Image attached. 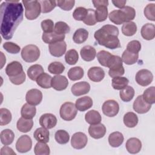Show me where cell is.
<instances>
[{
  "mask_svg": "<svg viewBox=\"0 0 155 155\" xmlns=\"http://www.w3.org/2000/svg\"><path fill=\"white\" fill-rule=\"evenodd\" d=\"M0 13L1 36L6 40L10 39L23 19V5L18 1L7 0L1 4Z\"/></svg>",
  "mask_w": 155,
  "mask_h": 155,
  "instance_id": "obj_1",
  "label": "cell"
},
{
  "mask_svg": "<svg viewBox=\"0 0 155 155\" xmlns=\"http://www.w3.org/2000/svg\"><path fill=\"white\" fill-rule=\"evenodd\" d=\"M118 35L119 29L116 26L107 24L96 30L94 37L100 45L114 50L121 47Z\"/></svg>",
  "mask_w": 155,
  "mask_h": 155,
  "instance_id": "obj_2",
  "label": "cell"
},
{
  "mask_svg": "<svg viewBox=\"0 0 155 155\" xmlns=\"http://www.w3.org/2000/svg\"><path fill=\"white\" fill-rule=\"evenodd\" d=\"M107 67L110 69L108 74L111 78L122 76L125 73L122 60L119 56L112 55L108 62Z\"/></svg>",
  "mask_w": 155,
  "mask_h": 155,
  "instance_id": "obj_3",
  "label": "cell"
},
{
  "mask_svg": "<svg viewBox=\"0 0 155 155\" xmlns=\"http://www.w3.org/2000/svg\"><path fill=\"white\" fill-rule=\"evenodd\" d=\"M25 7V16L28 20L36 19L41 12V7L39 1H22Z\"/></svg>",
  "mask_w": 155,
  "mask_h": 155,
  "instance_id": "obj_4",
  "label": "cell"
},
{
  "mask_svg": "<svg viewBox=\"0 0 155 155\" xmlns=\"http://www.w3.org/2000/svg\"><path fill=\"white\" fill-rule=\"evenodd\" d=\"M39 56L40 50L36 45H27L21 50V57L27 62H34L39 59Z\"/></svg>",
  "mask_w": 155,
  "mask_h": 155,
  "instance_id": "obj_5",
  "label": "cell"
},
{
  "mask_svg": "<svg viewBox=\"0 0 155 155\" xmlns=\"http://www.w3.org/2000/svg\"><path fill=\"white\" fill-rule=\"evenodd\" d=\"M78 113V110L75 105L71 102H66L64 103L59 110L61 117L66 121L72 120L75 118Z\"/></svg>",
  "mask_w": 155,
  "mask_h": 155,
  "instance_id": "obj_6",
  "label": "cell"
},
{
  "mask_svg": "<svg viewBox=\"0 0 155 155\" xmlns=\"http://www.w3.org/2000/svg\"><path fill=\"white\" fill-rule=\"evenodd\" d=\"M135 79L139 85L145 87L152 82L153 80V75L150 70L147 69H142L137 72Z\"/></svg>",
  "mask_w": 155,
  "mask_h": 155,
  "instance_id": "obj_7",
  "label": "cell"
},
{
  "mask_svg": "<svg viewBox=\"0 0 155 155\" xmlns=\"http://www.w3.org/2000/svg\"><path fill=\"white\" fill-rule=\"evenodd\" d=\"M103 113L108 117L116 116L119 111V104L114 100L109 99L104 102L102 107Z\"/></svg>",
  "mask_w": 155,
  "mask_h": 155,
  "instance_id": "obj_8",
  "label": "cell"
},
{
  "mask_svg": "<svg viewBox=\"0 0 155 155\" xmlns=\"http://www.w3.org/2000/svg\"><path fill=\"white\" fill-rule=\"evenodd\" d=\"M32 147V140L31 137L28 135H22L19 137L16 143V150L21 153H24L30 151Z\"/></svg>",
  "mask_w": 155,
  "mask_h": 155,
  "instance_id": "obj_9",
  "label": "cell"
},
{
  "mask_svg": "<svg viewBox=\"0 0 155 155\" xmlns=\"http://www.w3.org/2000/svg\"><path fill=\"white\" fill-rule=\"evenodd\" d=\"M88 142V138L86 134L82 132L75 133L71 137V145L73 148L81 150L84 148Z\"/></svg>",
  "mask_w": 155,
  "mask_h": 155,
  "instance_id": "obj_10",
  "label": "cell"
},
{
  "mask_svg": "<svg viewBox=\"0 0 155 155\" xmlns=\"http://www.w3.org/2000/svg\"><path fill=\"white\" fill-rule=\"evenodd\" d=\"M26 102L32 105H39L42 100V92L36 88H33L27 92L25 96Z\"/></svg>",
  "mask_w": 155,
  "mask_h": 155,
  "instance_id": "obj_11",
  "label": "cell"
},
{
  "mask_svg": "<svg viewBox=\"0 0 155 155\" xmlns=\"http://www.w3.org/2000/svg\"><path fill=\"white\" fill-rule=\"evenodd\" d=\"M50 53L54 57H61L65 53L67 44L64 41L50 44L48 45Z\"/></svg>",
  "mask_w": 155,
  "mask_h": 155,
  "instance_id": "obj_12",
  "label": "cell"
},
{
  "mask_svg": "<svg viewBox=\"0 0 155 155\" xmlns=\"http://www.w3.org/2000/svg\"><path fill=\"white\" fill-rule=\"evenodd\" d=\"M133 107L136 113L139 114H144L150 110L151 105L147 103L143 99L142 95H139L134 101Z\"/></svg>",
  "mask_w": 155,
  "mask_h": 155,
  "instance_id": "obj_13",
  "label": "cell"
},
{
  "mask_svg": "<svg viewBox=\"0 0 155 155\" xmlns=\"http://www.w3.org/2000/svg\"><path fill=\"white\" fill-rule=\"evenodd\" d=\"M90 90V85L85 81L76 82L71 88V91L74 96H79L88 93Z\"/></svg>",
  "mask_w": 155,
  "mask_h": 155,
  "instance_id": "obj_14",
  "label": "cell"
},
{
  "mask_svg": "<svg viewBox=\"0 0 155 155\" xmlns=\"http://www.w3.org/2000/svg\"><path fill=\"white\" fill-rule=\"evenodd\" d=\"M68 85L67 78L60 74L55 75L51 79V87L57 91H62L67 88Z\"/></svg>",
  "mask_w": 155,
  "mask_h": 155,
  "instance_id": "obj_15",
  "label": "cell"
},
{
  "mask_svg": "<svg viewBox=\"0 0 155 155\" xmlns=\"http://www.w3.org/2000/svg\"><path fill=\"white\" fill-rule=\"evenodd\" d=\"M39 124L44 128L51 129L54 127L57 124L56 117L51 113H45L39 118Z\"/></svg>",
  "mask_w": 155,
  "mask_h": 155,
  "instance_id": "obj_16",
  "label": "cell"
},
{
  "mask_svg": "<svg viewBox=\"0 0 155 155\" xmlns=\"http://www.w3.org/2000/svg\"><path fill=\"white\" fill-rule=\"evenodd\" d=\"M88 133L91 137L95 139H99L105 136L106 133V128L104 124L100 123L90 125L88 128Z\"/></svg>",
  "mask_w": 155,
  "mask_h": 155,
  "instance_id": "obj_17",
  "label": "cell"
},
{
  "mask_svg": "<svg viewBox=\"0 0 155 155\" xmlns=\"http://www.w3.org/2000/svg\"><path fill=\"white\" fill-rule=\"evenodd\" d=\"M23 71L22 65L18 61L11 62L7 65L5 68L6 74L9 78L18 76Z\"/></svg>",
  "mask_w": 155,
  "mask_h": 155,
  "instance_id": "obj_18",
  "label": "cell"
},
{
  "mask_svg": "<svg viewBox=\"0 0 155 155\" xmlns=\"http://www.w3.org/2000/svg\"><path fill=\"white\" fill-rule=\"evenodd\" d=\"M87 74L91 81L99 82L104 78L105 71L99 67H92L88 70Z\"/></svg>",
  "mask_w": 155,
  "mask_h": 155,
  "instance_id": "obj_19",
  "label": "cell"
},
{
  "mask_svg": "<svg viewBox=\"0 0 155 155\" xmlns=\"http://www.w3.org/2000/svg\"><path fill=\"white\" fill-rule=\"evenodd\" d=\"M125 147L128 153L136 154L138 153L142 148V142L136 137H131L127 140Z\"/></svg>",
  "mask_w": 155,
  "mask_h": 155,
  "instance_id": "obj_20",
  "label": "cell"
},
{
  "mask_svg": "<svg viewBox=\"0 0 155 155\" xmlns=\"http://www.w3.org/2000/svg\"><path fill=\"white\" fill-rule=\"evenodd\" d=\"M108 18L110 21L116 25H120L127 22L126 16L121 9L113 10L108 14Z\"/></svg>",
  "mask_w": 155,
  "mask_h": 155,
  "instance_id": "obj_21",
  "label": "cell"
},
{
  "mask_svg": "<svg viewBox=\"0 0 155 155\" xmlns=\"http://www.w3.org/2000/svg\"><path fill=\"white\" fill-rule=\"evenodd\" d=\"M80 54L83 60L87 62H90L94 59L96 56V51L93 47L91 45H85L81 48Z\"/></svg>",
  "mask_w": 155,
  "mask_h": 155,
  "instance_id": "obj_22",
  "label": "cell"
},
{
  "mask_svg": "<svg viewBox=\"0 0 155 155\" xmlns=\"http://www.w3.org/2000/svg\"><path fill=\"white\" fill-rule=\"evenodd\" d=\"M93 105V100L89 96H84L76 101L75 106L78 110L85 111L90 108Z\"/></svg>",
  "mask_w": 155,
  "mask_h": 155,
  "instance_id": "obj_23",
  "label": "cell"
},
{
  "mask_svg": "<svg viewBox=\"0 0 155 155\" xmlns=\"http://www.w3.org/2000/svg\"><path fill=\"white\" fill-rule=\"evenodd\" d=\"M65 35H59L54 31L51 33H43L42 39L46 44H53L59 41H62L65 39Z\"/></svg>",
  "mask_w": 155,
  "mask_h": 155,
  "instance_id": "obj_24",
  "label": "cell"
},
{
  "mask_svg": "<svg viewBox=\"0 0 155 155\" xmlns=\"http://www.w3.org/2000/svg\"><path fill=\"white\" fill-rule=\"evenodd\" d=\"M142 37L147 41L152 40L155 37V26L153 24L147 23L143 25L140 31Z\"/></svg>",
  "mask_w": 155,
  "mask_h": 155,
  "instance_id": "obj_25",
  "label": "cell"
},
{
  "mask_svg": "<svg viewBox=\"0 0 155 155\" xmlns=\"http://www.w3.org/2000/svg\"><path fill=\"white\" fill-rule=\"evenodd\" d=\"M49 136L50 133L48 129L42 127L37 128L33 133V137L38 142L44 143H47L49 142Z\"/></svg>",
  "mask_w": 155,
  "mask_h": 155,
  "instance_id": "obj_26",
  "label": "cell"
},
{
  "mask_svg": "<svg viewBox=\"0 0 155 155\" xmlns=\"http://www.w3.org/2000/svg\"><path fill=\"white\" fill-rule=\"evenodd\" d=\"M33 126L32 119H25L22 117L19 118L16 124L17 129L22 133H27L30 131Z\"/></svg>",
  "mask_w": 155,
  "mask_h": 155,
  "instance_id": "obj_27",
  "label": "cell"
},
{
  "mask_svg": "<svg viewBox=\"0 0 155 155\" xmlns=\"http://www.w3.org/2000/svg\"><path fill=\"white\" fill-rule=\"evenodd\" d=\"M124 140L123 134L119 131L111 133L108 136L109 144L114 148H117L120 146Z\"/></svg>",
  "mask_w": 155,
  "mask_h": 155,
  "instance_id": "obj_28",
  "label": "cell"
},
{
  "mask_svg": "<svg viewBox=\"0 0 155 155\" xmlns=\"http://www.w3.org/2000/svg\"><path fill=\"white\" fill-rule=\"evenodd\" d=\"M43 73H44V68L39 64H34L30 66L27 71V76L32 81H36L38 78Z\"/></svg>",
  "mask_w": 155,
  "mask_h": 155,
  "instance_id": "obj_29",
  "label": "cell"
},
{
  "mask_svg": "<svg viewBox=\"0 0 155 155\" xmlns=\"http://www.w3.org/2000/svg\"><path fill=\"white\" fill-rule=\"evenodd\" d=\"M36 108L34 105L26 103L23 105L21 110V116L25 119H32L36 115Z\"/></svg>",
  "mask_w": 155,
  "mask_h": 155,
  "instance_id": "obj_30",
  "label": "cell"
},
{
  "mask_svg": "<svg viewBox=\"0 0 155 155\" xmlns=\"http://www.w3.org/2000/svg\"><path fill=\"white\" fill-rule=\"evenodd\" d=\"M85 119L88 124L90 125H94L101 123L102 117L97 111L92 110L85 114Z\"/></svg>",
  "mask_w": 155,
  "mask_h": 155,
  "instance_id": "obj_31",
  "label": "cell"
},
{
  "mask_svg": "<svg viewBox=\"0 0 155 155\" xmlns=\"http://www.w3.org/2000/svg\"><path fill=\"white\" fill-rule=\"evenodd\" d=\"M88 37V31L85 28H79L75 31L73 36L74 42L78 44L84 43L87 41Z\"/></svg>",
  "mask_w": 155,
  "mask_h": 155,
  "instance_id": "obj_32",
  "label": "cell"
},
{
  "mask_svg": "<svg viewBox=\"0 0 155 155\" xmlns=\"http://www.w3.org/2000/svg\"><path fill=\"white\" fill-rule=\"evenodd\" d=\"M123 121L125 125L128 128H134L138 124L137 116L133 112H127L124 116Z\"/></svg>",
  "mask_w": 155,
  "mask_h": 155,
  "instance_id": "obj_33",
  "label": "cell"
},
{
  "mask_svg": "<svg viewBox=\"0 0 155 155\" xmlns=\"http://www.w3.org/2000/svg\"><path fill=\"white\" fill-rule=\"evenodd\" d=\"M67 75L68 78L71 81H78L82 79L84 75V71L81 67L76 66L71 68L68 73Z\"/></svg>",
  "mask_w": 155,
  "mask_h": 155,
  "instance_id": "obj_34",
  "label": "cell"
},
{
  "mask_svg": "<svg viewBox=\"0 0 155 155\" xmlns=\"http://www.w3.org/2000/svg\"><path fill=\"white\" fill-rule=\"evenodd\" d=\"M51 79L52 77L47 73H43L36 79L38 85L42 88H50L51 87Z\"/></svg>",
  "mask_w": 155,
  "mask_h": 155,
  "instance_id": "obj_35",
  "label": "cell"
},
{
  "mask_svg": "<svg viewBox=\"0 0 155 155\" xmlns=\"http://www.w3.org/2000/svg\"><path fill=\"white\" fill-rule=\"evenodd\" d=\"M134 93L135 91L134 88L131 86L127 85L122 90H120L119 92V96L122 101L128 102L133 99L134 96Z\"/></svg>",
  "mask_w": 155,
  "mask_h": 155,
  "instance_id": "obj_36",
  "label": "cell"
},
{
  "mask_svg": "<svg viewBox=\"0 0 155 155\" xmlns=\"http://www.w3.org/2000/svg\"><path fill=\"white\" fill-rule=\"evenodd\" d=\"M15 134L10 129H5L1 132L0 139L1 143L4 145H8L12 143L14 140Z\"/></svg>",
  "mask_w": 155,
  "mask_h": 155,
  "instance_id": "obj_37",
  "label": "cell"
},
{
  "mask_svg": "<svg viewBox=\"0 0 155 155\" xmlns=\"http://www.w3.org/2000/svg\"><path fill=\"white\" fill-rule=\"evenodd\" d=\"M137 31V25L135 22L129 21L124 23L122 27V32L124 35L127 36H131L136 34Z\"/></svg>",
  "mask_w": 155,
  "mask_h": 155,
  "instance_id": "obj_38",
  "label": "cell"
},
{
  "mask_svg": "<svg viewBox=\"0 0 155 155\" xmlns=\"http://www.w3.org/2000/svg\"><path fill=\"white\" fill-rule=\"evenodd\" d=\"M129 80L125 77L117 76L113 78L111 85L114 89L117 90H120L126 86L128 85Z\"/></svg>",
  "mask_w": 155,
  "mask_h": 155,
  "instance_id": "obj_39",
  "label": "cell"
},
{
  "mask_svg": "<svg viewBox=\"0 0 155 155\" xmlns=\"http://www.w3.org/2000/svg\"><path fill=\"white\" fill-rule=\"evenodd\" d=\"M139 58V54L131 53L125 50L122 55V60L127 65H133L137 62Z\"/></svg>",
  "mask_w": 155,
  "mask_h": 155,
  "instance_id": "obj_40",
  "label": "cell"
},
{
  "mask_svg": "<svg viewBox=\"0 0 155 155\" xmlns=\"http://www.w3.org/2000/svg\"><path fill=\"white\" fill-rule=\"evenodd\" d=\"M96 8V10H95V16L97 22H103L105 21L108 15L107 6L102 5L97 7Z\"/></svg>",
  "mask_w": 155,
  "mask_h": 155,
  "instance_id": "obj_41",
  "label": "cell"
},
{
  "mask_svg": "<svg viewBox=\"0 0 155 155\" xmlns=\"http://www.w3.org/2000/svg\"><path fill=\"white\" fill-rule=\"evenodd\" d=\"M79 59V54L78 51L74 49L68 50L65 55V62L71 65H74L77 63Z\"/></svg>",
  "mask_w": 155,
  "mask_h": 155,
  "instance_id": "obj_42",
  "label": "cell"
},
{
  "mask_svg": "<svg viewBox=\"0 0 155 155\" xmlns=\"http://www.w3.org/2000/svg\"><path fill=\"white\" fill-rule=\"evenodd\" d=\"M112 55L113 54L108 51L105 50H101L97 54V59L102 66L107 67L108 62Z\"/></svg>",
  "mask_w": 155,
  "mask_h": 155,
  "instance_id": "obj_43",
  "label": "cell"
},
{
  "mask_svg": "<svg viewBox=\"0 0 155 155\" xmlns=\"http://www.w3.org/2000/svg\"><path fill=\"white\" fill-rule=\"evenodd\" d=\"M34 152L36 155H48L50 153V150L46 143L38 142L35 146Z\"/></svg>",
  "mask_w": 155,
  "mask_h": 155,
  "instance_id": "obj_44",
  "label": "cell"
},
{
  "mask_svg": "<svg viewBox=\"0 0 155 155\" xmlns=\"http://www.w3.org/2000/svg\"><path fill=\"white\" fill-rule=\"evenodd\" d=\"M54 138L59 144H65L68 142L70 140V136L67 131L64 130H58L54 134Z\"/></svg>",
  "mask_w": 155,
  "mask_h": 155,
  "instance_id": "obj_45",
  "label": "cell"
},
{
  "mask_svg": "<svg viewBox=\"0 0 155 155\" xmlns=\"http://www.w3.org/2000/svg\"><path fill=\"white\" fill-rule=\"evenodd\" d=\"M39 2L41 7V12L43 13H47L51 12L57 5L56 1L42 0L39 1Z\"/></svg>",
  "mask_w": 155,
  "mask_h": 155,
  "instance_id": "obj_46",
  "label": "cell"
},
{
  "mask_svg": "<svg viewBox=\"0 0 155 155\" xmlns=\"http://www.w3.org/2000/svg\"><path fill=\"white\" fill-rule=\"evenodd\" d=\"M48 70L50 73L58 75L63 73L65 70V67L61 62L55 61L48 65Z\"/></svg>",
  "mask_w": 155,
  "mask_h": 155,
  "instance_id": "obj_47",
  "label": "cell"
},
{
  "mask_svg": "<svg viewBox=\"0 0 155 155\" xmlns=\"http://www.w3.org/2000/svg\"><path fill=\"white\" fill-rule=\"evenodd\" d=\"M12 113L7 108H1L0 109V125L1 126L8 124L12 120Z\"/></svg>",
  "mask_w": 155,
  "mask_h": 155,
  "instance_id": "obj_48",
  "label": "cell"
},
{
  "mask_svg": "<svg viewBox=\"0 0 155 155\" xmlns=\"http://www.w3.org/2000/svg\"><path fill=\"white\" fill-rule=\"evenodd\" d=\"M143 99L150 104L155 103V87L154 86L147 88L142 94Z\"/></svg>",
  "mask_w": 155,
  "mask_h": 155,
  "instance_id": "obj_49",
  "label": "cell"
},
{
  "mask_svg": "<svg viewBox=\"0 0 155 155\" xmlns=\"http://www.w3.org/2000/svg\"><path fill=\"white\" fill-rule=\"evenodd\" d=\"M70 31V28L66 22L58 21L54 25L53 31L59 35H65L66 33H68Z\"/></svg>",
  "mask_w": 155,
  "mask_h": 155,
  "instance_id": "obj_50",
  "label": "cell"
},
{
  "mask_svg": "<svg viewBox=\"0 0 155 155\" xmlns=\"http://www.w3.org/2000/svg\"><path fill=\"white\" fill-rule=\"evenodd\" d=\"M88 13V10L82 7H78L75 8L73 13V17L76 21H83Z\"/></svg>",
  "mask_w": 155,
  "mask_h": 155,
  "instance_id": "obj_51",
  "label": "cell"
},
{
  "mask_svg": "<svg viewBox=\"0 0 155 155\" xmlns=\"http://www.w3.org/2000/svg\"><path fill=\"white\" fill-rule=\"evenodd\" d=\"M143 13L145 16L150 21H155V4L154 3L148 4L144 8Z\"/></svg>",
  "mask_w": 155,
  "mask_h": 155,
  "instance_id": "obj_52",
  "label": "cell"
},
{
  "mask_svg": "<svg viewBox=\"0 0 155 155\" xmlns=\"http://www.w3.org/2000/svg\"><path fill=\"white\" fill-rule=\"evenodd\" d=\"M126 50L131 53L139 54L141 50V44L139 41L133 40L128 43Z\"/></svg>",
  "mask_w": 155,
  "mask_h": 155,
  "instance_id": "obj_53",
  "label": "cell"
},
{
  "mask_svg": "<svg viewBox=\"0 0 155 155\" xmlns=\"http://www.w3.org/2000/svg\"><path fill=\"white\" fill-rule=\"evenodd\" d=\"M87 10H88V13L85 18L83 21V22L84 24H85L87 25H89V26L94 25L97 22L96 19V16H95V10L91 8H88Z\"/></svg>",
  "mask_w": 155,
  "mask_h": 155,
  "instance_id": "obj_54",
  "label": "cell"
},
{
  "mask_svg": "<svg viewBox=\"0 0 155 155\" xmlns=\"http://www.w3.org/2000/svg\"><path fill=\"white\" fill-rule=\"evenodd\" d=\"M4 48L8 53L11 54H17L20 50V47L15 43L12 42H6L3 44Z\"/></svg>",
  "mask_w": 155,
  "mask_h": 155,
  "instance_id": "obj_55",
  "label": "cell"
},
{
  "mask_svg": "<svg viewBox=\"0 0 155 155\" xmlns=\"http://www.w3.org/2000/svg\"><path fill=\"white\" fill-rule=\"evenodd\" d=\"M43 33H51L54 31V23L51 19L43 20L41 23Z\"/></svg>",
  "mask_w": 155,
  "mask_h": 155,
  "instance_id": "obj_56",
  "label": "cell"
},
{
  "mask_svg": "<svg viewBox=\"0 0 155 155\" xmlns=\"http://www.w3.org/2000/svg\"><path fill=\"white\" fill-rule=\"evenodd\" d=\"M57 5L61 9L65 11H69L73 8L74 5V1H64V0H58L56 1Z\"/></svg>",
  "mask_w": 155,
  "mask_h": 155,
  "instance_id": "obj_57",
  "label": "cell"
},
{
  "mask_svg": "<svg viewBox=\"0 0 155 155\" xmlns=\"http://www.w3.org/2000/svg\"><path fill=\"white\" fill-rule=\"evenodd\" d=\"M121 10L124 12L126 16L127 21H131L133 20L136 16V11L134 8L130 6H125Z\"/></svg>",
  "mask_w": 155,
  "mask_h": 155,
  "instance_id": "obj_58",
  "label": "cell"
},
{
  "mask_svg": "<svg viewBox=\"0 0 155 155\" xmlns=\"http://www.w3.org/2000/svg\"><path fill=\"white\" fill-rule=\"evenodd\" d=\"M25 73H24V71H23L18 76L9 78V80L12 84L18 85L23 84L25 81Z\"/></svg>",
  "mask_w": 155,
  "mask_h": 155,
  "instance_id": "obj_59",
  "label": "cell"
},
{
  "mask_svg": "<svg viewBox=\"0 0 155 155\" xmlns=\"http://www.w3.org/2000/svg\"><path fill=\"white\" fill-rule=\"evenodd\" d=\"M1 155H16V153L9 147L4 146L1 150Z\"/></svg>",
  "mask_w": 155,
  "mask_h": 155,
  "instance_id": "obj_60",
  "label": "cell"
},
{
  "mask_svg": "<svg viewBox=\"0 0 155 155\" xmlns=\"http://www.w3.org/2000/svg\"><path fill=\"white\" fill-rule=\"evenodd\" d=\"M92 2L95 8L99 6H102V5L108 6V1L107 0H96V1H92Z\"/></svg>",
  "mask_w": 155,
  "mask_h": 155,
  "instance_id": "obj_61",
  "label": "cell"
},
{
  "mask_svg": "<svg viewBox=\"0 0 155 155\" xmlns=\"http://www.w3.org/2000/svg\"><path fill=\"white\" fill-rule=\"evenodd\" d=\"M112 3L113 4V5L117 7V8H122L123 7H125V4L127 2V1L125 0H119V1H117V0H113L112 1Z\"/></svg>",
  "mask_w": 155,
  "mask_h": 155,
  "instance_id": "obj_62",
  "label": "cell"
}]
</instances>
